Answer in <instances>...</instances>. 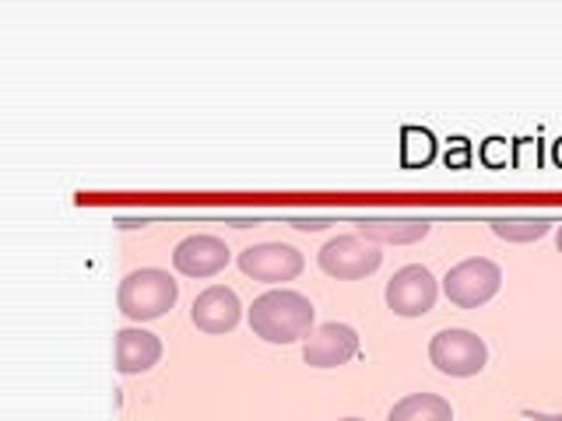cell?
<instances>
[{
    "instance_id": "17",
    "label": "cell",
    "mask_w": 562,
    "mask_h": 421,
    "mask_svg": "<svg viewBox=\"0 0 562 421\" xmlns=\"http://www.w3.org/2000/svg\"><path fill=\"white\" fill-rule=\"evenodd\" d=\"M531 421H562V414H544V411H524Z\"/></svg>"
},
{
    "instance_id": "1",
    "label": "cell",
    "mask_w": 562,
    "mask_h": 421,
    "mask_svg": "<svg viewBox=\"0 0 562 421\" xmlns=\"http://www.w3.org/2000/svg\"><path fill=\"white\" fill-rule=\"evenodd\" d=\"M313 303L303 292L274 288L254 298L250 306V330L268 344H292L299 338H310L313 330Z\"/></svg>"
},
{
    "instance_id": "19",
    "label": "cell",
    "mask_w": 562,
    "mask_h": 421,
    "mask_svg": "<svg viewBox=\"0 0 562 421\" xmlns=\"http://www.w3.org/2000/svg\"><path fill=\"white\" fill-rule=\"evenodd\" d=\"M341 421H362V418H341Z\"/></svg>"
},
{
    "instance_id": "3",
    "label": "cell",
    "mask_w": 562,
    "mask_h": 421,
    "mask_svg": "<svg viewBox=\"0 0 562 421\" xmlns=\"http://www.w3.org/2000/svg\"><path fill=\"white\" fill-rule=\"evenodd\" d=\"M429 362L443 376L468 379V376H479L482 368H485L488 348H485V341L474 330L450 327V330L432 333V341H429Z\"/></svg>"
},
{
    "instance_id": "15",
    "label": "cell",
    "mask_w": 562,
    "mask_h": 421,
    "mask_svg": "<svg viewBox=\"0 0 562 421\" xmlns=\"http://www.w3.org/2000/svg\"><path fill=\"white\" fill-rule=\"evenodd\" d=\"M404 137H408V148H404V162H408V166L429 162V158H432V137L422 134V130H408Z\"/></svg>"
},
{
    "instance_id": "10",
    "label": "cell",
    "mask_w": 562,
    "mask_h": 421,
    "mask_svg": "<svg viewBox=\"0 0 562 421\" xmlns=\"http://www.w3.org/2000/svg\"><path fill=\"white\" fill-rule=\"evenodd\" d=\"M243 316L239 306V295L225 285H211L204 288L198 298H193V309H190V320L198 330L204 333H228Z\"/></svg>"
},
{
    "instance_id": "18",
    "label": "cell",
    "mask_w": 562,
    "mask_h": 421,
    "mask_svg": "<svg viewBox=\"0 0 562 421\" xmlns=\"http://www.w3.org/2000/svg\"><path fill=\"white\" fill-rule=\"evenodd\" d=\"M555 246H559V253H562V225H559V232H555Z\"/></svg>"
},
{
    "instance_id": "7",
    "label": "cell",
    "mask_w": 562,
    "mask_h": 421,
    "mask_svg": "<svg viewBox=\"0 0 562 421\" xmlns=\"http://www.w3.org/2000/svg\"><path fill=\"white\" fill-rule=\"evenodd\" d=\"M436 277L422 263H408V268L394 271V277L386 281V306L397 316H426L436 306Z\"/></svg>"
},
{
    "instance_id": "6",
    "label": "cell",
    "mask_w": 562,
    "mask_h": 421,
    "mask_svg": "<svg viewBox=\"0 0 562 421\" xmlns=\"http://www.w3.org/2000/svg\"><path fill=\"white\" fill-rule=\"evenodd\" d=\"M239 271L254 281H268V285H278V281H295L303 274L306 260L303 253L289 242H260L250 246V250L239 253Z\"/></svg>"
},
{
    "instance_id": "13",
    "label": "cell",
    "mask_w": 562,
    "mask_h": 421,
    "mask_svg": "<svg viewBox=\"0 0 562 421\" xmlns=\"http://www.w3.org/2000/svg\"><path fill=\"white\" fill-rule=\"evenodd\" d=\"M386 421H453V408L436 394H408L394 403Z\"/></svg>"
},
{
    "instance_id": "14",
    "label": "cell",
    "mask_w": 562,
    "mask_h": 421,
    "mask_svg": "<svg viewBox=\"0 0 562 421\" xmlns=\"http://www.w3.org/2000/svg\"><path fill=\"white\" fill-rule=\"evenodd\" d=\"M488 225H492V232L506 242H535L549 232L555 221H549V218H496Z\"/></svg>"
},
{
    "instance_id": "11",
    "label": "cell",
    "mask_w": 562,
    "mask_h": 421,
    "mask_svg": "<svg viewBox=\"0 0 562 421\" xmlns=\"http://www.w3.org/2000/svg\"><path fill=\"white\" fill-rule=\"evenodd\" d=\"M158 359H162V341H158V333L140 330V327H123L116 333V368L123 376L148 373L151 365H158Z\"/></svg>"
},
{
    "instance_id": "8",
    "label": "cell",
    "mask_w": 562,
    "mask_h": 421,
    "mask_svg": "<svg viewBox=\"0 0 562 421\" xmlns=\"http://www.w3.org/2000/svg\"><path fill=\"white\" fill-rule=\"evenodd\" d=\"M359 333L348 323H324L316 327L303 344V362L313 368H338L359 359Z\"/></svg>"
},
{
    "instance_id": "12",
    "label": "cell",
    "mask_w": 562,
    "mask_h": 421,
    "mask_svg": "<svg viewBox=\"0 0 562 421\" xmlns=\"http://www.w3.org/2000/svg\"><path fill=\"white\" fill-rule=\"evenodd\" d=\"M359 232L369 242H391V246H408L429 236V221L422 218H362Z\"/></svg>"
},
{
    "instance_id": "16",
    "label": "cell",
    "mask_w": 562,
    "mask_h": 421,
    "mask_svg": "<svg viewBox=\"0 0 562 421\" xmlns=\"http://www.w3.org/2000/svg\"><path fill=\"white\" fill-rule=\"evenodd\" d=\"M289 225L303 228V232H316V228H327V225H334V218H289Z\"/></svg>"
},
{
    "instance_id": "4",
    "label": "cell",
    "mask_w": 562,
    "mask_h": 421,
    "mask_svg": "<svg viewBox=\"0 0 562 421\" xmlns=\"http://www.w3.org/2000/svg\"><path fill=\"white\" fill-rule=\"evenodd\" d=\"M499 288H503L499 263L496 260H485V257L461 260L443 277L447 298H450L453 306H461V309H479V306H485L488 298H496Z\"/></svg>"
},
{
    "instance_id": "9",
    "label": "cell",
    "mask_w": 562,
    "mask_h": 421,
    "mask_svg": "<svg viewBox=\"0 0 562 421\" xmlns=\"http://www.w3.org/2000/svg\"><path fill=\"white\" fill-rule=\"evenodd\" d=\"M228 260H233V250L218 236H187L172 250V268L187 277H215Z\"/></svg>"
},
{
    "instance_id": "5",
    "label": "cell",
    "mask_w": 562,
    "mask_h": 421,
    "mask_svg": "<svg viewBox=\"0 0 562 421\" xmlns=\"http://www.w3.org/2000/svg\"><path fill=\"white\" fill-rule=\"evenodd\" d=\"M316 260H321V271L330 277L359 281V277H369L373 271H380L383 253L376 242H369L362 236H338L316 253Z\"/></svg>"
},
{
    "instance_id": "2",
    "label": "cell",
    "mask_w": 562,
    "mask_h": 421,
    "mask_svg": "<svg viewBox=\"0 0 562 421\" xmlns=\"http://www.w3.org/2000/svg\"><path fill=\"white\" fill-rule=\"evenodd\" d=\"M176 298H180V285H176V277L169 271H158V268L131 271L120 281V292H116L120 312L137 323L166 316L176 306Z\"/></svg>"
}]
</instances>
